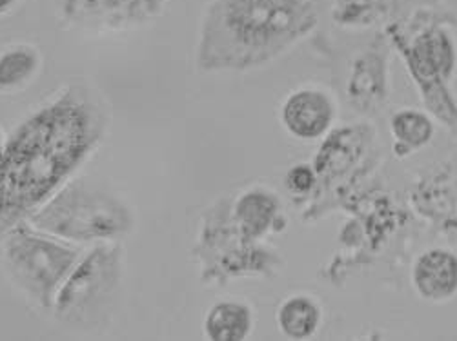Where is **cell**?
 <instances>
[{
  "label": "cell",
  "instance_id": "19",
  "mask_svg": "<svg viewBox=\"0 0 457 341\" xmlns=\"http://www.w3.org/2000/svg\"><path fill=\"white\" fill-rule=\"evenodd\" d=\"M317 182V173L308 164H297L287 171L285 185L292 194H308Z\"/></svg>",
  "mask_w": 457,
  "mask_h": 341
},
{
  "label": "cell",
  "instance_id": "11",
  "mask_svg": "<svg viewBox=\"0 0 457 341\" xmlns=\"http://www.w3.org/2000/svg\"><path fill=\"white\" fill-rule=\"evenodd\" d=\"M412 285L427 302L452 300L457 295V253L445 248L423 251L412 267Z\"/></svg>",
  "mask_w": 457,
  "mask_h": 341
},
{
  "label": "cell",
  "instance_id": "17",
  "mask_svg": "<svg viewBox=\"0 0 457 341\" xmlns=\"http://www.w3.org/2000/svg\"><path fill=\"white\" fill-rule=\"evenodd\" d=\"M357 148L359 145L355 138V129H343L332 133L315 158L313 169L317 176H336L348 169L352 162H355Z\"/></svg>",
  "mask_w": 457,
  "mask_h": 341
},
{
  "label": "cell",
  "instance_id": "10",
  "mask_svg": "<svg viewBox=\"0 0 457 341\" xmlns=\"http://www.w3.org/2000/svg\"><path fill=\"white\" fill-rule=\"evenodd\" d=\"M230 215L245 238L261 241L270 232L279 231L283 206L278 194L271 189L255 185L243 191L232 202Z\"/></svg>",
  "mask_w": 457,
  "mask_h": 341
},
{
  "label": "cell",
  "instance_id": "14",
  "mask_svg": "<svg viewBox=\"0 0 457 341\" xmlns=\"http://www.w3.org/2000/svg\"><path fill=\"white\" fill-rule=\"evenodd\" d=\"M323 307L312 295H292L278 307V327L288 339H310L323 325Z\"/></svg>",
  "mask_w": 457,
  "mask_h": 341
},
{
  "label": "cell",
  "instance_id": "9",
  "mask_svg": "<svg viewBox=\"0 0 457 341\" xmlns=\"http://www.w3.org/2000/svg\"><path fill=\"white\" fill-rule=\"evenodd\" d=\"M336 115V101L323 87H299L281 104V124L285 131L301 142L323 138L332 129Z\"/></svg>",
  "mask_w": 457,
  "mask_h": 341
},
{
  "label": "cell",
  "instance_id": "7",
  "mask_svg": "<svg viewBox=\"0 0 457 341\" xmlns=\"http://www.w3.org/2000/svg\"><path fill=\"white\" fill-rule=\"evenodd\" d=\"M257 243L239 232L230 207L226 211L220 206L213 207L204 218L195 246L203 280L206 283H226L230 278L264 272L270 256Z\"/></svg>",
  "mask_w": 457,
  "mask_h": 341
},
{
  "label": "cell",
  "instance_id": "2",
  "mask_svg": "<svg viewBox=\"0 0 457 341\" xmlns=\"http://www.w3.org/2000/svg\"><path fill=\"white\" fill-rule=\"evenodd\" d=\"M321 19V0H212L195 44L203 73L262 68L304 40Z\"/></svg>",
  "mask_w": 457,
  "mask_h": 341
},
{
  "label": "cell",
  "instance_id": "12",
  "mask_svg": "<svg viewBox=\"0 0 457 341\" xmlns=\"http://www.w3.org/2000/svg\"><path fill=\"white\" fill-rule=\"evenodd\" d=\"M381 50L383 47H378V50L362 53L352 66L346 96L357 111L370 113L378 110L383 101H386V53H383Z\"/></svg>",
  "mask_w": 457,
  "mask_h": 341
},
{
  "label": "cell",
  "instance_id": "15",
  "mask_svg": "<svg viewBox=\"0 0 457 341\" xmlns=\"http://www.w3.org/2000/svg\"><path fill=\"white\" fill-rule=\"evenodd\" d=\"M42 68L35 45L12 44L0 52V93H17L29 85Z\"/></svg>",
  "mask_w": 457,
  "mask_h": 341
},
{
  "label": "cell",
  "instance_id": "8",
  "mask_svg": "<svg viewBox=\"0 0 457 341\" xmlns=\"http://www.w3.org/2000/svg\"><path fill=\"white\" fill-rule=\"evenodd\" d=\"M171 0H54L57 19L91 35L128 33L155 22Z\"/></svg>",
  "mask_w": 457,
  "mask_h": 341
},
{
  "label": "cell",
  "instance_id": "6",
  "mask_svg": "<svg viewBox=\"0 0 457 341\" xmlns=\"http://www.w3.org/2000/svg\"><path fill=\"white\" fill-rule=\"evenodd\" d=\"M386 33L416 82L427 110L457 133V101L450 89L457 68L455 38L441 26H427L414 38L404 35L395 24L388 26Z\"/></svg>",
  "mask_w": 457,
  "mask_h": 341
},
{
  "label": "cell",
  "instance_id": "5",
  "mask_svg": "<svg viewBox=\"0 0 457 341\" xmlns=\"http://www.w3.org/2000/svg\"><path fill=\"white\" fill-rule=\"evenodd\" d=\"M126 271V251L119 241H101L82 251L61 285L52 314L71 329H97L112 316Z\"/></svg>",
  "mask_w": 457,
  "mask_h": 341
},
{
  "label": "cell",
  "instance_id": "13",
  "mask_svg": "<svg viewBox=\"0 0 457 341\" xmlns=\"http://www.w3.org/2000/svg\"><path fill=\"white\" fill-rule=\"evenodd\" d=\"M253 329L255 313L243 300H219L203 320V334L210 341H245Z\"/></svg>",
  "mask_w": 457,
  "mask_h": 341
},
{
  "label": "cell",
  "instance_id": "1",
  "mask_svg": "<svg viewBox=\"0 0 457 341\" xmlns=\"http://www.w3.org/2000/svg\"><path fill=\"white\" fill-rule=\"evenodd\" d=\"M108 117L94 91L71 84L6 138L0 164V234L66 185L104 140Z\"/></svg>",
  "mask_w": 457,
  "mask_h": 341
},
{
  "label": "cell",
  "instance_id": "21",
  "mask_svg": "<svg viewBox=\"0 0 457 341\" xmlns=\"http://www.w3.org/2000/svg\"><path fill=\"white\" fill-rule=\"evenodd\" d=\"M4 153H6V140L0 134V164L4 160Z\"/></svg>",
  "mask_w": 457,
  "mask_h": 341
},
{
  "label": "cell",
  "instance_id": "16",
  "mask_svg": "<svg viewBox=\"0 0 457 341\" xmlns=\"http://www.w3.org/2000/svg\"><path fill=\"white\" fill-rule=\"evenodd\" d=\"M390 131L395 138L394 150L397 155H410L423 150L425 145L430 143L436 127L428 113L420 110L404 108L392 115L390 118Z\"/></svg>",
  "mask_w": 457,
  "mask_h": 341
},
{
  "label": "cell",
  "instance_id": "20",
  "mask_svg": "<svg viewBox=\"0 0 457 341\" xmlns=\"http://www.w3.org/2000/svg\"><path fill=\"white\" fill-rule=\"evenodd\" d=\"M19 4L21 0H0V19L8 17Z\"/></svg>",
  "mask_w": 457,
  "mask_h": 341
},
{
  "label": "cell",
  "instance_id": "18",
  "mask_svg": "<svg viewBox=\"0 0 457 341\" xmlns=\"http://www.w3.org/2000/svg\"><path fill=\"white\" fill-rule=\"evenodd\" d=\"M386 15V0H334L332 19L343 28H369Z\"/></svg>",
  "mask_w": 457,
  "mask_h": 341
},
{
  "label": "cell",
  "instance_id": "4",
  "mask_svg": "<svg viewBox=\"0 0 457 341\" xmlns=\"http://www.w3.org/2000/svg\"><path fill=\"white\" fill-rule=\"evenodd\" d=\"M80 255V246L46 234L26 220L0 234V271L38 311L52 313L57 292Z\"/></svg>",
  "mask_w": 457,
  "mask_h": 341
},
{
  "label": "cell",
  "instance_id": "3",
  "mask_svg": "<svg viewBox=\"0 0 457 341\" xmlns=\"http://www.w3.org/2000/svg\"><path fill=\"white\" fill-rule=\"evenodd\" d=\"M26 222L73 246L119 241L135 227L131 206L117 192L82 178L70 180Z\"/></svg>",
  "mask_w": 457,
  "mask_h": 341
}]
</instances>
